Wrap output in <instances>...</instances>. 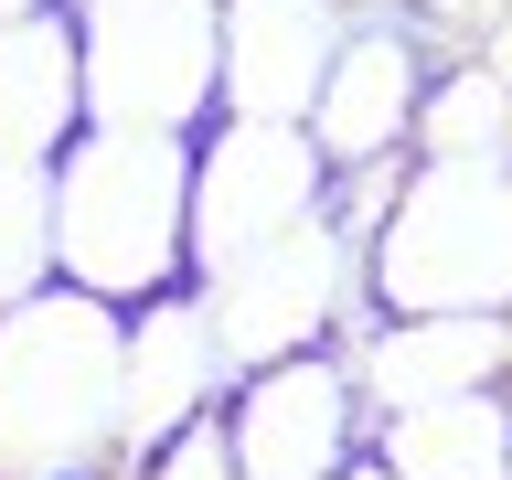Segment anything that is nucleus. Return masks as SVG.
I'll return each instance as SVG.
<instances>
[{
    "label": "nucleus",
    "instance_id": "1",
    "mask_svg": "<svg viewBox=\"0 0 512 480\" xmlns=\"http://www.w3.org/2000/svg\"><path fill=\"white\" fill-rule=\"evenodd\" d=\"M43 246L64 288L139 310L192 278V128L86 118L43 160Z\"/></svg>",
    "mask_w": 512,
    "mask_h": 480
},
{
    "label": "nucleus",
    "instance_id": "2",
    "mask_svg": "<svg viewBox=\"0 0 512 480\" xmlns=\"http://www.w3.org/2000/svg\"><path fill=\"white\" fill-rule=\"evenodd\" d=\"M502 299H512V139H491V150L416 139L384 224L363 235L331 342L374 331L384 310H502Z\"/></svg>",
    "mask_w": 512,
    "mask_h": 480
},
{
    "label": "nucleus",
    "instance_id": "3",
    "mask_svg": "<svg viewBox=\"0 0 512 480\" xmlns=\"http://www.w3.org/2000/svg\"><path fill=\"white\" fill-rule=\"evenodd\" d=\"M128 438V310L32 278L0 299V480L54 459H118Z\"/></svg>",
    "mask_w": 512,
    "mask_h": 480
},
{
    "label": "nucleus",
    "instance_id": "4",
    "mask_svg": "<svg viewBox=\"0 0 512 480\" xmlns=\"http://www.w3.org/2000/svg\"><path fill=\"white\" fill-rule=\"evenodd\" d=\"M86 118L118 128H192L214 96V0H64Z\"/></svg>",
    "mask_w": 512,
    "mask_h": 480
},
{
    "label": "nucleus",
    "instance_id": "5",
    "mask_svg": "<svg viewBox=\"0 0 512 480\" xmlns=\"http://www.w3.org/2000/svg\"><path fill=\"white\" fill-rule=\"evenodd\" d=\"M224 438H235V480H331L363 459L374 406L342 342H299L267 352L224 384Z\"/></svg>",
    "mask_w": 512,
    "mask_h": 480
},
{
    "label": "nucleus",
    "instance_id": "6",
    "mask_svg": "<svg viewBox=\"0 0 512 480\" xmlns=\"http://www.w3.org/2000/svg\"><path fill=\"white\" fill-rule=\"evenodd\" d=\"M320 150L299 118H235V107H203L192 118V278L224 267V256L267 246L288 224L320 214Z\"/></svg>",
    "mask_w": 512,
    "mask_h": 480
},
{
    "label": "nucleus",
    "instance_id": "7",
    "mask_svg": "<svg viewBox=\"0 0 512 480\" xmlns=\"http://www.w3.org/2000/svg\"><path fill=\"white\" fill-rule=\"evenodd\" d=\"M352 267H363V246H342L331 214H310V224H288V235H267V246L203 267L192 288H203V320H214L224 363L246 374L267 352H299V342H331V331H342Z\"/></svg>",
    "mask_w": 512,
    "mask_h": 480
},
{
    "label": "nucleus",
    "instance_id": "8",
    "mask_svg": "<svg viewBox=\"0 0 512 480\" xmlns=\"http://www.w3.org/2000/svg\"><path fill=\"white\" fill-rule=\"evenodd\" d=\"M427 43H416L395 11H342V43L310 86V150L320 171H363V160H406L416 139V107H427Z\"/></svg>",
    "mask_w": 512,
    "mask_h": 480
},
{
    "label": "nucleus",
    "instance_id": "9",
    "mask_svg": "<svg viewBox=\"0 0 512 480\" xmlns=\"http://www.w3.org/2000/svg\"><path fill=\"white\" fill-rule=\"evenodd\" d=\"M352 0H214V96L235 118H310Z\"/></svg>",
    "mask_w": 512,
    "mask_h": 480
},
{
    "label": "nucleus",
    "instance_id": "10",
    "mask_svg": "<svg viewBox=\"0 0 512 480\" xmlns=\"http://www.w3.org/2000/svg\"><path fill=\"white\" fill-rule=\"evenodd\" d=\"M342 352H352V374H363V406H374V416L512 374L502 310H384L374 331H352Z\"/></svg>",
    "mask_w": 512,
    "mask_h": 480
},
{
    "label": "nucleus",
    "instance_id": "11",
    "mask_svg": "<svg viewBox=\"0 0 512 480\" xmlns=\"http://www.w3.org/2000/svg\"><path fill=\"white\" fill-rule=\"evenodd\" d=\"M224 384H235V363H224V342H214V320H203V288H192V278L128 310V438H150V427H171V416L214 406Z\"/></svg>",
    "mask_w": 512,
    "mask_h": 480
},
{
    "label": "nucleus",
    "instance_id": "12",
    "mask_svg": "<svg viewBox=\"0 0 512 480\" xmlns=\"http://www.w3.org/2000/svg\"><path fill=\"white\" fill-rule=\"evenodd\" d=\"M363 459H384L395 480H502L512 470V374L374 416Z\"/></svg>",
    "mask_w": 512,
    "mask_h": 480
},
{
    "label": "nucleus",
    "instance_id": "13",
    "mask_svg": "<svg viewBox=\"0 0 512 480\" xmlns=\"http://www.w3.org/2000/svg\"><path fill=\"white\" fill-rule=\"evenodd\" d=\"M86 128V64H75V11L43 0L0 22V160H54Z\"/></svg>",
    "mask_w": 512,
    "mask_h": 480
},
{
    "label": "nucleus",
    "instance_id": "14",
    "mask_svg": "<svg viewBox=\"0 0 512 480\" xmlns=\"http://www.w3.org/2000/svg\"><path fill=\"white\" fill-rule=\"evenodd\" d=\"M118 480H235V438H224V395L214 406L171 416V427H150V438L118 448Z\"/></svg>",
    "mask_w": 512,
    "mask_h": 480
},
{
    "label": "nucleus",
    "instance_id": "15",
    "mask_svg": "<svg viewBox=\"0 0 512 480\" xmlns=\"http://www.w3.org/2000/svg\"><path fill=\"white\" fill-rule=\"evenodd\" d=\"M32 278H54V246H43V160H0V299H22Z\"/></svg>",
    "mask_w": 512,
    "mask_h": 480
},
{
    "label": "nucleus",
    "instance_id": "16",
    "mask_svg": "<svg viewBox=\"0 0 512 480\" xmlns=\"http://www.w3.org/2000/svg\"><path fill=\"white\" fill-rule=\"evenodd\" d=\"M22 480H118V459H54V470H22Z\"/></svg>",
    "mask_w": 512,
    "mask_h": 480
},
{
    "label": "nucleus",
    "instance_id": "17",
    "mask_svg": "<svg viewBox=\"0 0 512 480\" xmlns=\"http://www.w3.org/2000/svg\"><path fill=\"white\" fill-rule=\"evenodd\" d=\"M331 480H395V470H384V459H352V470H331Z\"/></svg>",
    "mask_w": 512,
    "mask_h": 480
},
{
    "label": "nucleus",
    "instance_id": "18",
    "mask_svg": "<svg viewBox=\"0 0 512 480\" xmlns=\"http://www.w3.org/2000/svg\"><path fill=\"white\" fill-rule=\"evenodd\" d=\"M22 11H43V0H0V22H22Z\"/></svg>",
    "mask_w": 512,
    "mask_h": 480
},
{
    "label": "nucleus",
    "instance_id": "19",
    "mask_svg": "<svg viewBox=\"0 0 512 480\" xmlns=\"http://www.w3.org/2000/svg\"><path fill=\"white\" fill-rule=\"evenodd\" d=\"M502 342H512V299H502Z\"/></svg>",
    "mask_w": 512,
    "mask_h": 480
}]
</instances>
